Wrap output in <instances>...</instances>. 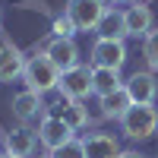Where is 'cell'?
<instances>
[{
  "label": "cell",
  "instance_id": "obj_2",
  "mask_svg": "<svg viewBox=\"0 0 158 158\" xmlns=\"http://www.w3.org/2000/svg\"><path fill=\"white\" fill-rule=\"evenodd\" d=\"M120 130L130 139H149L158 133V108L155 104H130V111L120 117Z\"/></svg>",
  "mask_w": 158,
  "mask_h": 158
},
{
  "label": "cell",
  "instance_id": "obj_13",
  "mask_svg": "<svg viewBox=\"0 0 158 158\" xmlns=\"http://www.w3.org/2000/svg\"><path fill=\"white\" fill-rule=\"evenodd\" d=\"M98 38H114V41H123L127 38V19H123V10H108L98 22Z\"/></svg>",
  "mask_w": 158,
  "mask_h": 158
},
{
  "label": "cell",
  "instance_id": "obj_12",
  "mask_svg": "<svg viewBox=\"0 0 158 158\" xmlns=\"http://www.w3.org/2000/svg\"><path fill=\"white\" fill-rule=\"evenodd\" d=\"M123 89V79H120V70H104V67H92V95H111V92Z\"/></svg>",
  "mask_w": 158,
  "mask_h": 158
},
{
  "label": "cell",
  "instance_id": "obj_3",
  "mask_svg": "<svg viewBox=\"0 0 158 158\" xmlns=\"http://www.w3.org/2000/svg\"><path fill=\"white\" fill-rule=\"evenodd\" d=\"M104 13H108V0H70L67 3V16L79 32H95Z\"/></svg>",
  "mask_w": 158,
  "mask_h": 158
},
{
  "label": "cell",
  "instance_id": "obj_18",
  "mask_svg": "<svg viewBox=\"0 0 158 158\" xmlns=\"http://www.w3.org/2000/svg\"><path fill=\"white\" fill-rule=\"evenodd\" d=\"M142 57H146L149 70H158V29H152L142 38Z\"/></svg>",
  "mask_w": 158,
  "mask_h": 158
},
{
  "label": "cell",
  "instance_id": "obj_11",
  "mask_svg": "<svg viewBox=\"0 0 158 158\" xmlns=\"http://www.w3.org/2000/svg\"><path fill=\"white\" fill-rule=\"evenodd\" d=\"M123 19H127V35L133 38H146L152 32V10L139 0H133V6L123 10Z\"/></svg>",
  "mask_w": 158,
  "mask_h": 158
},
{
  "label": "cell",
  "instance_id": "obj_24",
  "mask_svg": "<svg viewBox=\"0 0 158 158\" xmlns=\"http://www.w3.org/2000/svg\"><path fill=\"white\" fill-rule=\"evenodd\" d=\"M44 158H51V155H44Z\"/></svg>",
  "mask_w": 158,
  "mask_h": 158
},
{
  "label": "cell",
  "instance_id": "obj_5",
  "mask_svg": "<svg viewBox=\"0 0 158 158\" xmlns=\"http://www.w3.org/2000/svg\"><path fill=\"white\" fill-rule=\"evenodd\" d=\"M92 67H104V70H123L127 63V48L123 41H114V38H98L92 44Z\"/></svg>",
  "mask_w": 158,
  "mask_h": 158
},
{
  "label": "cell",
  "instance_id": "obj_16",
  "mask_svg": "<svg viewBox=\"0 0 158 158\" xmlns=\"http://www.w3.org/2000/svg\"><path fill=\"white\" fill-rule=\"evenodd\" d=\"M6 152L19 155V158H29L35 152V133L25 127H16L13 133H6Z\"/></svg>",
  "mask_w": 158,
  "mask_h": 158
},
{
  "label": "cell",
  "instance_id": "obj_15",
  "mask_svg": "<svg viewBox=\"0 0 158 158\" xmlns=\"http://www.w3.org/2000/svg\"><path fill=\"white\" fill-rule=\"evenodd\" d=\"M130 95H127V89H117L111 92V95H104L101 98V117H108V120H120V117L130 111Z\"/></svg>",
  "mask_w": 158,
  "mask_h": 158
},
{
  "label": "cell",
  "instance_id": "obj_10",
  "mask_svg": "<svg viewBox=\"0 0 158 158\" xmlns=\"http://www.w3.org/2000/svg\"><path fill=\"white\" fill-rule=\"evenodd\" d=\"M25 70V57L16 44L3 41L0 44V82H13V79H19Z\"/></svg>",
  "mask_w": 158,
  "mask_h": 158
},
{
  "label": "cell",
  "instance_id": "obj_8",
  "mask_svg": "<svg viewBox=\"0 0 158 158\" xmlns=\"http://www.w3.org/2000/svg\"><path fill=\"white\" fill-rule=\"evenodd\" d=\"M127 95L133 104H155V95H158V79L152 73H133L123 82Z\"/></svg>",
  "mask_w": 158,
  "mask_h": 158
},
{
  "label": "cell",
  "instance_id": "obj_21",
  "mask_svg": "<svg viewBox=\"0 0 158 158\" xmlns=\"http://www.w3.org/2000/svg\"><path fill=\"white\" fill-rule=\"evenodd\" d=\"M120 158H146V155H139V152H120Z\"/></svg>",
  "mask_w": 158,
  "mask_h": 158
},
{
  "label": "cell",
  "instance_id": "obj_7",
  "mask_svg": "<svg viewBox=\"0 0 158 158\" xmlns=\"http://www.w3.org/2000/svg\"><path fill=\"white\" fill-rule=\"evenodd\" d=\"M41 54H44L51 63H54L60 73L73 70L76 63H79V48H76V41H73V38H51V41H48V48L41 51Z\"/></svg>",
  "mask_w": 158,
  "mask_h": 158
},
{
  "label": "cell",
  "instance_id": "obj_14",
  "mask_svg": "<svg viewBox=\"0 0 158 158\" xmlns=\"http://www.w3.org/2000/svg\"><path fill=\"white\" fill-rule=\"evenodd\" d=\"M41 95L38 92H32V89H25V92H19L16 98H13V114L19 117V120H35L38 114H41Z\"/></svg>",
  "mask_w": 158,
  "mask_h": 158
},
{
  "label": "cell",
  "instance_id": "obj_17",
  "mask_svg": "<svg viewBox=\"0 0 158 158\" xmlns=\"http://www.w3.org/2000/svg\"><path fill=\"white\" fill-rule=\"evenodd\" d=\"M57 117H63V120L73 127V133L89 127V111L82 108V101H67V104H63V111H60Z\"/></svg>",
  "mask_w": 158,
  "mask_h": 158
},
{
  "label": "cell",
  "instance_id": "obj_6",
  "mask_svg": "<svg viewBox=\"0 0 158 158\" xmlns=\"http://www.w3.org/2000/svg\"><path fill=\"white\" fill-rule=\"evenodd\" d=\"M38 139H41V146L48 152H54V149H60L63 142H70L76 136H73V127L63 120V117L48 114V117H41V123H38Z\"/></svg>",
  "mask_w": 158,
  "mask_h": 158
},
{
  "label": "cell",
  "instance_id": "obj_22",
  "mask_svg": "<svg viewBox=\"0 0 158 158\" xmlns=\"http://www.w3.org/2000/svg\"><path fill=\"white\" fill-rule=\"evenodd\" d=\"M0 158H19V155H13V152H0Z\"/></svg>",
  "mask_w": 158,
  "mask_h": 158
},
{
  "label": "cell",
  "instance_id": "obj_1",
  "mask_svg": "<svg viewBox=\"0 0 158 158\" xmlns=\"http://www.w3.org/2000/svg\"><path fill=\"white\" fill-rule=\"evenodd\" d=\"M22 82H25V89L38 92V95H48V92H54V89L60 85V70H57L44 54H35V57L25 60Z\"/></svg>",
  "mask_w": 158,
  "mask_h": 158
},
{
  "label": "cell",
  "instance_id": "obj_9",
  "mask_svg": "<svg viewBox=\"0 0 158 158\" xmlns=\"http://www.w3.org/2000/svg\"><path fill=\"white\" fill-rule=\"evenodd\" d=\"M82 149H85V158H120V142L111 133H85Z\"/></svg>",
  "mask_w": 158,
  "mask_h": 158
},
{
  "label": "cell",
  "instance_id": "obj_23",
  "mask_svg": "<svg viewBox=\"0 0 158 158\" xmlns=\"http://www.w3.org/2000/svg\"><path fill=\"white\" fill-rule=\"evenodd\" d=\"M114 3H133V0H114Z\"/></svg>",
  "mask_w": 158,
  "mask_h": 158
},
{
  "label": "cell",
  "instance_id": "obj_20",
  "mask_svg": "<svg viewBox=\"0 0 158 158\" xmlns=\"http://www.w3.org/2000/svg\"><path fill=\"white\" fill-rule=\"evenodd\" d=\"M79 29L73 25V19L63 13V16H54V38H73Z\"/></svg>",
  "mask_w": 158,
  "mask_h": 158
},
{
  "label": "cell",
  "instance_id": "obj_4",
  "mask_svg": "<svg viewBox=\"0 0 158 158\" xmlns=\"http://www.w3.org/2000/svg\"><path fill=\"white\" fill-rule=\"evenodd\" d=\"M57 89L63 92V98H67V101H82V98H89V95H92V70L85 67V63H76L73 70L60 73V85H57Z\"/></svg>",
  "mask_w": 158,
  "mask_h": 158
},
{
  "label": "cell",
  "instance_id": "obj_19",
  "mask_svg": "<svg viewBox=\"0 0 158 158\" xmlns=\"http://www.w3.org/2000/svg\"><path fill=\"white\" fill-rule=\"evenodd\" d=\"M51 158H85L82 139H70V142H63L60 149H54V152H51Z\"/></svg>",
  "mask_w": 158,
  "mask_h": 158
}]
</instances>
